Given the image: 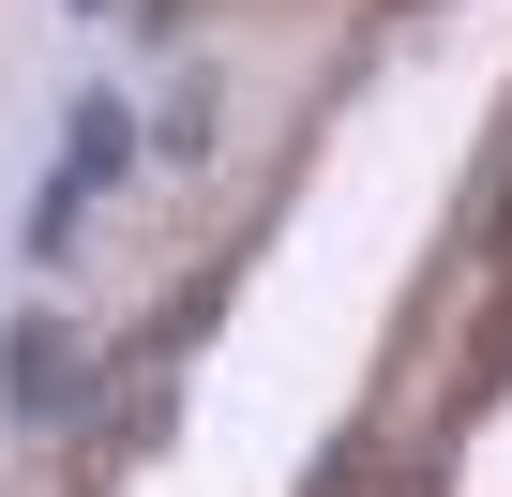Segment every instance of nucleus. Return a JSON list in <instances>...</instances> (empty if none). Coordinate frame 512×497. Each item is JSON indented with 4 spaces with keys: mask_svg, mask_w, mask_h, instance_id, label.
Instances as JSON below:
<instances>
[{
    "mask_svg": "<svg viewBox=\"0 0 512 497\" xmlns=\"http://www.w3.org/2000/svg\"><path fill=\"white\" fill-rule=\"evenodd\" d=\"M121 151H136V121H121V106H76V151H61V181L91 196V181H121Z\"/></svg>",
    "mask_w": 512,
    "mask_h": 497,
    "instance_id": "obj_2",
    "label": "nucleus"
},
{
    "mask_svg": "<svg viewBox=\"0 0 512 497\" xmlns=\"http://www.w3.org/2000/svg\"><path fill=\"white\" fill-rule=\"evenodd\" d=\"M0 392H16V422H61L91 377H76V332L61 317H16V347H0Z\"/></svg>",
    "mask_w": 512,
    "mask_h": 497,
    "instance_id": "obj_1",
    "label": "nucleus"
}]
</instances>
